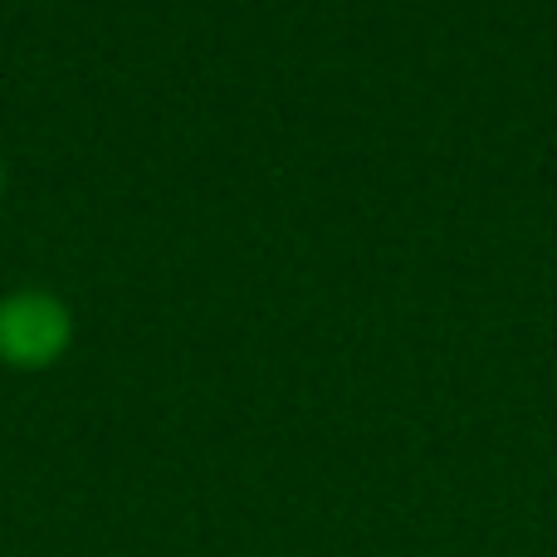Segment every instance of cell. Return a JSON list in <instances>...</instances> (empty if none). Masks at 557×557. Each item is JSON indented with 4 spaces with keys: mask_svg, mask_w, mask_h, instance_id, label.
I'll use <instances>...</instances> for the list:
<instances>
[{
    "mask_svg": "<svg viewBox=\"0 0 557 557\" xmlns=\"http://www.w3.org/2000/svg\"><path fill=\"white\" fill-rule=\"evenodd\" d=\"M0 201H5V157H0Z\"/></svg>",
    "mask_w": 557,
    "mask_h": 557,
    "instance_id": "obj_2",
    "label": "cell"
},
{
    "mask_svg": "<svg viewBox=\"0 0 557 557\" xmlns=\"http://www.w3.org/2000/svg\"><path fill=\"white\" fill-rule=\"evenodd\" d=\"M74 347V308L54 288H15L0 298V362L49 372Z\"/></svg>",
    "mask_w": 557,
    "mask_h": 557,
    "instance_id": "obj_1",
    "label": "cell"
}]
</instances>
